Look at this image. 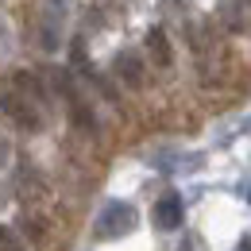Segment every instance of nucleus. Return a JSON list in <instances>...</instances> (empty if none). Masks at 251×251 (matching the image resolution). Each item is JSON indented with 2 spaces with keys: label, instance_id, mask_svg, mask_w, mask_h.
<instances>
[{
  "label": "nucleus",
  "instance_id": "4",
  "mask_svg": "<svg viewBox=\"0 0 251 251\" xmlns=\"http://www.w3.org/2000/svg\"><path fill=\"white\" fill-rule=\"evenodd\" d=\"M116 77L131 85V89H139L143 85V62H139V54L135 50H124V54H116Z\"/></svg>",
  "mask_w": 251,
  "mask_h": 251
},
{
  "label": "nucleus",
  "instance_id": "7",
  "mask_svg": "<svg viewBox=\"0 0 251 251\" xmlns=\"http://www.w3.org/2000/svg\"><path fill=\"white\" fill-rule=\"evenodd\" d=\"M8 162V139H0V166Z\"/></svg>",
  "mask_w": 251,
  "mask_h": 251
},
{
  "label": "nucleus",
  "instance_id": "5",
  "mask_svg": "<svg viewBox=\"0 0 251 251\" xmlns=\"http://www.w3.org/2000/svg\"><path fill=\"white\" fill-rule=\"evenodd\" d=\"M147 47H151V58H155V66H170V43H166V31H162V27H151V35H147Z\"/></svg>",
  "mask_w": 251,
  "mask_h": 251
},
{
  "label": "nucleus",
  "instance_id": "8",
  "mask_svg": "<svg viewBox=\"0 0 251 251\" xmlns=\"http://www.w3.org/2000/svg\"><path fill=\"white\" fill-rule=\"evenodd\" d=\"M240 251H251V244H240Z\"/></svg>",
  "mask_w": 251,
  "mask_h": 251
},
{
  "label": "nucleus",
  "instance_id": "1",
  "mask_svg": "<svg viewBox=\"0 0 251 251\" xmlns=\"http://www.w3.org/2000/svg\"><path fill=\"white\" fill-rule=\"evenodd\" d=\"M43 100H47V81H39L27 70H20L8 81H0V112L24 131L43 127Z\"/></svg>",
  "mask_w": 251,
  "mask_h": 251
},
{
  "label": "nucleus",
  "instance_id": "2",
  "mask_svg": "<svg viewBox=\"0 0 251 251\" xmlns=\"http://www.w3.org/2000/svg\"><path fill=\"white\" fill-rule=\"evenodd\" d=\"M135 220H139V213L127 201H108V209L97 217V236L100 240H120L135 228Z\"/></svg>",
  "mask_w": 251,
  "mask_h": 251
},
{
  "label": "nucleus",
  "instance_id": "6",
  "mask_svg": "<svg viewBox=\"0 0 251 251\" xmlns=\"http://www.w3.org/2000/svg\"><path fill=\"white\" fill-rule=\"evenodd\" d=\"M0 251H27V248H24V240H20L8 224H0Z\"/></svg>",
  "mask_w": 251,
  "mask_h": 251
},
{
  "label": "nucleus",
  "instance_id": "3",
  "mask_svg": "<svg viewBox=\"0 0 251 251\" xmlns=\"http://www.w3.org/2000/svg\"><path fill=\"white\" fill-rule=\"evenodd\" d=\"M182 217H186V209H182V197L178 193H162L155 201V228L174 232V228H182Z\"/></svg>",
  "mask_w": 251,
  "mask_h": 251
},
{
  "label": "nucleus",
  "instance_id": "9",
  "mask_svg": "<svg viewBox=\"0 0 251 251\" xmlns=\"http://www.w3.org/2000/svg\"><path fill=\"white\" fill-rule=\"evenodd\" d=\"M244 4H251V0H244Z\"/></svg>",
  "mask_w": 251,
  "mask_h": 251
}]
</instances>
